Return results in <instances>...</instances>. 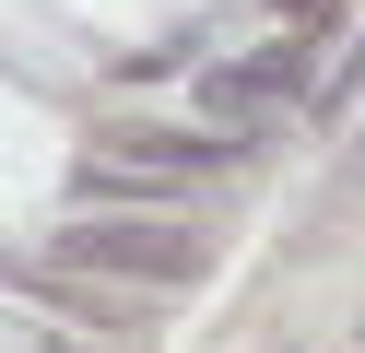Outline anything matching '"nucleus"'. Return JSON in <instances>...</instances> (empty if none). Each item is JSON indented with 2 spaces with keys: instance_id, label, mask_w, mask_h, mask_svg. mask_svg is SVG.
<instances>
[{
  "instance_id": "4",
  "label": "nucleus",
  "mask_w": 365,
  "mask_h": 353,
  "mask_svg": "<svg viewBox=\"0 0 365 353\" xmlns=\"http://www.w3.org/2000/svg\"><path fill=\"white\" fill-rule=\"evenodd\" d=\"M365 83V36H354V59H341V83H330V106H341V94H354Z\"/></svg>"
},
{
  "instance_id": "5",
  "label": "nucleus",
  "mask_w": 365,
  "mask_h": 353,
  "mask_svg": "<svg viewBox=\"0 0 365 353\" xmlns=\"http://www.w3.org/2000/svg\"><path fill=\"white\" fill-rule=\"evenodd\" d=\"M271 12H294V24H318V12H330V0H271Z\"/></svg>"
},
{
  "instance_id": "2",
  "label": "nucleus",
  "mask_w": 365,
  "mask_h": 353,
  "mask_svg": "<svg viewBox=\"0 0 365 353\" xmlns=\"http://www.w3.org/2000/svg\"><path fill=\"white\" fill-rule=\"evenodd\" d=\"M294 83H307V59L271 47V59H247V71H200V106H212V118H259L271 94H294Z\"/></svg>"
},
{
  "instance_id": "3",
  "label": "nucleus",
  "mask_w": 365,
  "mask_h": 353,
  "mask_svg": "<svg viewBox=\"0 0 365 353\" xmlns=\"http://www.w3.org/2000/svg\"><path fill=\"white\" fill-rule=\"evenodd\" d=\"M106 153H118V165H212L224 141H177V130H106Z\"/></svg>"
},
{
  "instance_id": "1",
  "label": "nucleus",
  "mask_w": 365,
  "mask_h": 353,
  "mask_svg": "<svg viewBox=\"0 0 365 353\" xmlns=\"http://www.w3.org/2000/svg\"><path fill=\"white\" fill-rule=\"evenodd\" d=\"M59 259H71V271H118V282H200L212 271V247L177 235V224H71Z\"/></svg>"
}]
</instances>
